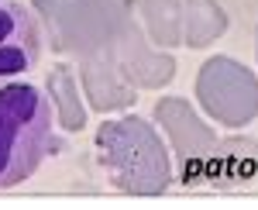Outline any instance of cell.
I'll return each mask as SVG.
<instances>
[{"mask_svg":"<svg viewBox=\"0 0 258 210\" xmlns=\"http://www.w3.org/2000/svg\"><path fill=\"white\" fill-rule=\"evenodd\" d=\"M52 100L35 83H0V190L38 172L52 148Z\"/></svg>","mask_w":258,"mask_h":210,"instance_id":"cell-1","label":"cell"},{"mask_svg":"<svg viewBox=\"0 0 258 210\" xmlns=\"http://www.w3.org/2000/svg\"><path fill=\"white\" fill-rule=\"evenodd\" d=\"M41 24L24 4H0V83L31 73L41 62Z\"/></svg>","mask_w":258,"mask_h":210,"instance_id":"cell-2","label":"cell"}]
</instances>
